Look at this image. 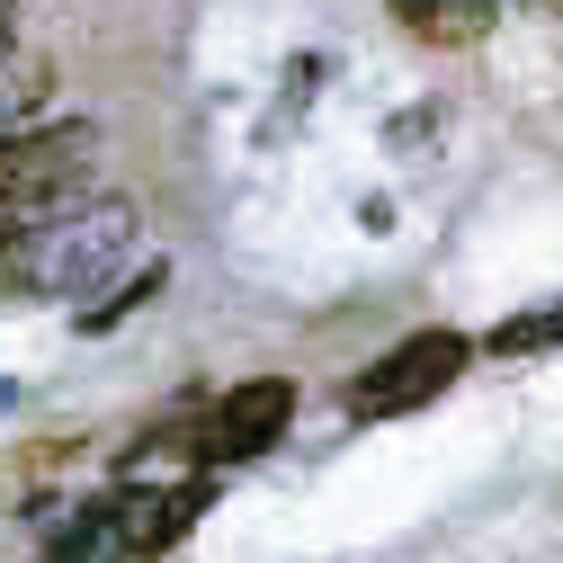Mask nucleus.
Instances as JSON below:
<instances>
[{
	"instance_id": "nucleus-8",
	"label": "nucleus",
	"mask_w": 563,
	"mask_h": 563,
	"mask_svg": "<svg viewBox=\"0 0 563 563\" xmlns=\"http://www.w3.org/2000/svg\"><path fill=\"white\" fill-rule=\"evenodd\" d=\"M19 36V0H0V45H10Z\"/></svg>"
},
{
	"instance_id": "nucleus-6",
	"label": "nucleus",
	"mask_w": 563,
	"mask_h": 563,
	"mask_svg": "<svg viewBox=\"0 0 563 563\" xmlns=\"http://www.w3.org/2000/svg\"><path fill=\"white\" fill-rule=\"evenodd\" d=\"M45 99H54V63L10 36V45H0V144L27 134V125H45Z\"/></svg>"
},
{
	"instance_id": "nucleus-4",
	"label": "nucleus",
	"mask_w": 563,
	"mask_h": 563,
	"mask_svg": "<svg viewBox=\"0 0 563 563\" xmlns=\"http://www.w3.org/2000/svg\"><path fill=\"white\" fill-rule=\"evenodd\" d=\"M287 420H296V385L287 376H251V385L216 394V411H206V430H197V456L206 465H242V456L287 439Z\"/></svg>"
},
{
	"instance_id": "nucleus-2",
	"label": "nucleus",
	"mask_w": 563,
	"mask_h": 563,
	"mask_svg": "<svg viewBox=\"0 0 563 563\" xmlns=\"http://www.w3.org/2000/svg\"><path fill=\"white\" fill-rule=\"evenodd\" d=\"M90 153H99L90 125H27L0 144V251L90 197Z\"/></svg>"
},
{
	"instance_id": "nucleus-1",
	"label": "nucleus",
	"mask_w": 563,
	"mask_h": 563,
	"mask_svg": "<svg viewBox=\"0 0 563 563\" xmlns=\"http://www.w3.org/2000/svg\"><path fill=\"white\" fill-rule=\"evenodd\" d=\"M134 242H144V216L125 197H81V206H63V216H45L36 233H19L0 251V277L19 296H45V305H90L134 260Z\"/></svg>"
},
{
	"instance_id": "nucleus-3",
	"label": "nucleus",
	"mask_w": 563,
	"mask_h": 563,
	"mask_svg": "<svg viewBox=\"0 0 563 563\" xmlns=\"http://www.w3.org/2000/svg\"><path fill=\"white\" fill-rule=\"evenodd\" d=\"M465 358H474V340L465 331H411V340H394L376 367H358L349 376V420H402V411H420V402H439L456 376H465Z\"/></svg>"
},
{
	"instance_id": "nucleus-7",
	"label": "nucleus",
	"mask_w": 563,
	"mask_h": 563,
	"mask_svg": "<svg viewBox=\"0 0 563 563\" xmlns=\"http://www.w3.org/2000/svg\"><path fill=\"white\" fill-rule=\"evenodd\" d=\"M554 340H563V296L537 305V313H510L501 331H492V358H537V349H554Z\"/></svg>"
},
{
	"instance_id": "nucleus-5",
	"label": "nucleus",
	"mask_w": 563,
	"mask_h": 563,
	"mask_svg": "<svg viewBox=\"0 0 563 563\" xmlns=\"http://www.w3.org/2000/svg\"><path fill=\"white\" fill-rule=\"evenodd\" d=\"M385 10L420 36V45H483L492 36V19H501V0H385Z\"/></svg>"
}]
</instances>
